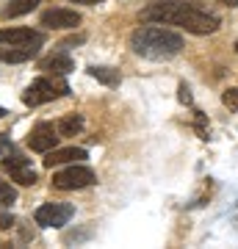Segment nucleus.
Returning a JSON list of instances; mask_svg holds the SVG:
<instances>
[{"label":"nucleus","mask_w":238,"mask_h":249,"mask_svg":"<svg viewBox=\"0 0 238 249\" xmlns=\"http://www.w3.org/2000/svg\"><path fill=\"white\" fill-rule=\"evenodd\" d=\"M141 17L150 19V22H161V25H180L188 34L197 36L213 34L219 28L216 14H211L197 3H183V0H158V3H152L141 11Z\"/></svg>","instance_id":"obj_1"},{"label":"nucleus","mask_w":238,"mask_h":249,"mask_svg":"<svg viewBox=\"0 0 238 249\" xmlns=\"http://www.w3.org/2000/svg\"><path fill=\"white\" fill-rule=\"evenodd\" d=\"M130 47H133V53L141 55V58L166 61V58H175L183 50V36L169 31V28L144 25V28H136L130 34Z\"/></svg>","instance_id":"obj_2"},{"label":"nucleus","mask_w":238,"mask_h":249,"mask_svg":"<svg viewBox=\"0 0 238 249\" xmlns=\"http://www.w3.org/2000/svg\"><path fill=\"white\" fill-rule=\"evenodd\" d=\"M70 94V83L64 80V75H50V78H36L25 91H22V103L25 106H44V103H53L58 97Z\"/></svg>","instance_id":"obj_3"},{"label":"nucleus","mask_w":238,"mask_h":249,"mask_svg":"<svg viewBox=\"0 0 238 249\" xmlns=\"http://www.w3.org/2000/svg\"><path fill=\"white\" fill-rule=\"evenodd\" d=\"M94 183H97V178L89 166H70V169L53 175V188H58V191H78V188H89Z\"/></svg>","instance_id":"obj_4"},{"label":"nucleus","mask_w":238,"mask_h":249,"mask_svg":"<svg viewBox=\"0 0 238 249\" xmlns=\"http://www.w3.org/2000/svg\"><path fill=\"white\" fill-rule=\"evenodd\" d=\"M75 208L72 205H64V202H47L42 205L39 211L34 213V222L39 227H64V224L72 219Z\"/></svg>","instance_id":"obj_5"},{"label":"nucleus","mask_w":238,"mask_h":249,"mask_svg":"<svg viewBox=\"0 0 238 249\" xmlns=\"http://www.w3.org/2000/svg\"><path fill=\"white\" fill-rule=\"evenodd\" d=\"M3 169L9 172V178L17 180L19 186H34L36 180H39V175H36L34 166H31V160L17 155V152H11L9 158H3Z\"/></svg>","instance_id":"obj_6"},{"label":"nucleus","mask_w":238,"mask_h":249,"mask_svg":"<svg viewBox=\"0 0 238 249\" xmlns=\"http://www.w3.org/2000/svg\"><path fill=\"white\" fill-rule=\"evenodd\" d=\"M55 144H58V130H55L50 122H39L34 130L28 133V147L34 152H50Z\"/></svg>","instance_id":"obj_7"},{"label":"nucleus","mask_w":238,"mask_h":249,"mask_svg":"<svg viewBox=\"0 0 238 249\" xmlns=\"http://www.w3.org/2000/svg\"><path fill=\"white\" fill-rule=\"evenodd\" d=\"M42 25L44 28H58V31H67V28H78L80 25V14L72 9H50L42 14Z\"/></svg>","instance_id":"obj_8"},{"label":"nucleus","mask_w":238,"mask_h":249,"mask_svg":"<svg viewBox=\"0 0 238 249\" xmlns=\"http://www.w3.org/2000/svg\"><path fill=\"white\" fill-rule=\"evenodd\" d=\"M39 47H42V42H34V45H0V61H9V64L31 61L39 53Z\"/></svg>","instance_id":"obj_9"},{"label":"nucleus","mask_w":238,"mask_h":249,"mask_svg":"<svg viewBox=\"0 0 238 249\" xmlns=\"http://www.w3.org/2000/svg\"><path fill=\"white\" fill-rule=\"evenodd\" d=\"M44 42V36L31 28H3L0 31V45H34Z\"/></svg>","instance_id":"obj_10"},{"label":"nucleus","mask_w":238,"mask_h":249,"mask_svg":"<svg viewBox=\"0 0 238 249\" xmlns=\"http://www.w3.org/2000/svg\"><path fill=\"white\" fill-rule=\"evenodd\" d=\"M86 158V150H80V147H67V150H50L47 152V158H44V166L47 169H53V166H61V163H72V160H83Z\"/></svg>","instance_id":"obj_11"},{"label":"nucleus","mask_w":238,"mask_h":249,"mask_svg":"<svg viewBox=\"0 0 238 249\" xmlns=\"http://www.w3.org/2000/svg\"><path fill=\"white\" fill-rule=\"evenodd\" d=\"M39 3L42 0H6L0 6V19H14V17H22V14H31Z\"/></svg>","instance_id":"obj_12"},{"label":"nucleus","mask_w":238,"mask_h":249,"mask_svg":"<svg viewBox=\"0 0 238 249\" xmlns=\"http://www.w3.org/2000/svg\"><path fill=\"white\" fill-rule=\"evenodd\" d=\"M39 70L50 72V75H70L72 72V58L67 53H53L39 61Z\"/></svg>","instance_id":"obj_13"},{"label":"nucleus","mask_w":238,"mask_h":249,"mask_svg":"<svg viewBox=\"0 0 238 249\" xmlns=\"http://www.w3.org/2000/svg\"><path fill=\"white\" fill-rule=\"evenodd\" d=\"M55 130H58V136H78L80 130H83V116L80 114H67L64 119H58Z\"/></svg>","instance_id":"obj_14"},{"label":"nucleus","mask_w":238,"mask_h":249,"mask_svg":"<svg viewBox=\"0 0 238 249\" xmlns=\"http://www.w3.org/2000/svg\"><path fill=\"white\" fill-rule=\"evenodd\" d=\"M89 75L106 86H119V72L111 70V67H89Z\"/></svg>","instance_id":"obj_15"},{"label":"nucleus","mask_w":238,"mask_h":249,"mask_svg":"<svg viewBox=\"0 0 238 249\" xmlns=\"http://www.w3.org/2000/svg\"><path fill=\"white\" fill-rule=\"evenodd\" d=\"M17 202V188L11 186L9 180H0V205H14Z\"/></svg>","instance_id":"obj_16"},{"label":"nucleus","mask_w":238,"mask_h":249,"mask_svg":"<svg viewBox=\"0 0 238 249\" xmlns=\"http://www.w3.org/2000/svg\"><path fill=\"white\" fill-rule=\"evenodd\" d=\"M221 103H224L230 111H238V89H227L221 94Z\"/></svg>","instance_id":"obj_17"},{"label":"nucleus","mask_w":238,"mask_h":249,"mask_svg":"<svg viewBox=\"0 0 238 249\" xmlns=\"http://www.w3.org/2000/svg\"><path fill=\"white\" fill-rule=\"evenodd\" d=\"M194 127H197V133H200V139H208V122H205V114H202V111H197Z\"/></svg>","instance_id":"obj_18"},{"label":"nucleus","mask_w":238,"mask_h":249,"mask_svg":"<svg viewBox=\"0 0 238 249\" xmlns=\"http://www.w3.org/2000/svg\"><path fill=\"white\" fill-rule=\"evenodd\" d=\"M177 97H180V103H183V106H191V89H188L185 83H180V86H177Z\"/></svg>","instance_id":"obj_19"},{"label":"nucleus","mask_w":238,"mask_h":249,"mask_svg":"<svg viewBox=\"0 0 238 249\" xmlns=\"http://www.w3.org/2000/svg\"><path fill=\"white\" fill-rule=\"evenodd\" d=\"M11 152V139L6 133H0V158H6Z\"/></svg>","instance_id":"obj_20"},{"label":"nucleus","mask_w":238,"mask_h":249,"mask_svg":"<svg viewBox=\"0 0 238 249\" xmlns=\"http://www.w3.org/2000/svg\"><path fill=\"white\" fill-rule=\"evenodd\" d=\"M14 227V216L11 213H0V230H11Z\"/></svg>","instance_id":"obj_21"},{"label":"nucleus","mask_w":238,"mask_h":249,"mask_svg":"<svg viewBox=\"0 0 238 249\" xmlns=\"http://www.w3.org/2000/svg\"><path fill=\"white\" fill-rule=\"evenodd\" d=\"M70 3H83V6H94V3H106V0H70Z\"/></svg>","instance_id":"obj_22"},{"label":"nucleus","mask_w":238,"mask_h":249,"mask_svg":"<svg viewBox=\"0 0 238 249\" xmlns=\"http://www.w3.org/2000/svg\"><path fill=\"white\" fill-rule=\"evenodd\" d=\"M219 3H224V6H230V9H238V0H219Z\"/></svg>","instance_id":"obj_23"},{"label":"nucleus","mask_w":238,"mask_h":249,"mask_svg":"<svg viewBox=\"0 0 238 249\" xmlns=\"http://www.w3.org/2000/svg\"><path fill=\"white\" fill-rule=\"evenodd\" d=\"M3 114H6V111H3V108H0V116H3Z\"/></svg>","instance_id":"obj_24"},{"label":"nucleus","mask_w":238,"mask_h":249,"mask_svg":"<svg viewBox=\"0 0 238 249\" xmlns=\"http://www.w3.org/2000/svg\"><path fill=\"white\" fill-rule=\"evenodd\" d=\"M236 50H238V42H236Z\"/></svg>","instance_id":"obj_25"}]
</instances>
